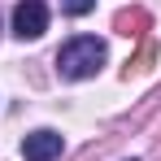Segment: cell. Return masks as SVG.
Masks as SVG:
<instances>
[{
    "label": "cell",
    "instance_id": "cell-3",
    "mask_svg": "<svg viewBox=\"0 0 161 161\" xmlns=\"http://www.w3.org/2000/svg\"><path fill=\"white\" fill-rule=\"evenodd\" d=\"M61 148H65V139L57 131H48V126H39V131H31L26 139H22V157L26 161H57Z\"/></svg>",
    "mask_w": 161,
    "mask_h": 161
},
{
    "label": "cell",
    "instance_id": "cell-4",
    "mask_svg": "<svg viewBox=\"0 0 161 161\" xmlns=\"http://www.w3.org/2000/svg\"><path fill=\"white\" fill-rule=\"evenodd\" d=\"M61 9H65L70 18H83V13H92V9H96V0H61Z\"/></svg>",
    "mask_w": 161,
    "mask_h": 161
},
{
    "label": "cell",
    "instance_id": "cell-2",
    "mask_svg": "<svg viewBox=\"0 0 161 161\" xmlns=\"http://www.w3.org/2000/svg\"><path fill=\"white\" fill-rule=\"evenodd\" d=\"M48 31V4L44 0H22L13 9V35L18 39H39Z\"/></svg>",
    "mask_w": 161,
    "mask_h": 161
},
{
    "label": "cell",
    "instance_id": "cell-1",
    "mask_svg": "<svg viewBox=\"0 0 161 161\" xmlns=\"http://www.w3.org/2000/svg\"><path fill=\"white\" fill-rule=\"evenodd\" d=\"M105 61H109L105 39L74 35V39H65V44L57 48V74L70 79V83H83V79H96V74L105 70Z\"/></svg>",
    "mask_w": 161,
    "mask_h": 161
}]
</instances>
